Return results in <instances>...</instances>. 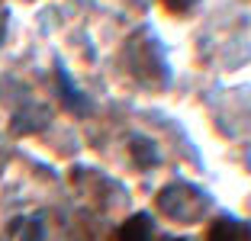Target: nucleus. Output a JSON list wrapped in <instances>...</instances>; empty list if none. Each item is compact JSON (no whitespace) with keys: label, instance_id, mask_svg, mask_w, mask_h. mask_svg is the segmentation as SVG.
Here are the masks:
<instances>
[]
</instances>
